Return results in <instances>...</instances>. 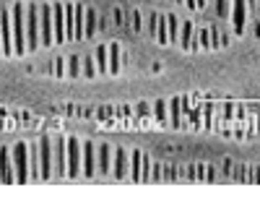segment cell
Listing matches in <instances>:
<instances>
[{
  "label": "cell",
  "mask_w": 260,
  "mask_h": 198,
  "mask_svg": "<svg viewBox=\"0 0 260 198\" xmlns=\"http://www.w3.org/2000/svg\"><path fill=\"white\" fill-rule=\"evenodd\" d=\"M13 42H16V55H24L29 50L26 45V3L24 0H16L13 8Z\"/></svg>",
  "instance_id": "obj_1"
},
{
  "label": "cell",
  "mask_w": 260,
  "mask_h": 198,
  "mask_svg": "<svg viewBox=\"0 0 260 198\" xmlns=\"http://www.w3.org/2000/svg\"><path fill=\"white\" fill-rule=\"evenodd\" d=\"M26 45L29 50L42 47V18H39V3L26 6Z\"/></svg>",
  "instance_id": "obj_2"
},
{
  "label": "cell",
  "mask_w": 260,
  "mask_h": 198,
  "mask_svg": "<svg viewBox=\"0 0 260 198\" xmlns=\"http://www.w3.org/2000/svg\"><path fill=\"white\" fill-rule=\"evenodd\" d=\"M13 164H16V183H29L31 180V164H29V146L18 141L13 149Z\"/></svg>",
  "instance_id": "obj_3"
},
{
  "label": "cell",
  "mask_w": 260,
  "mask_h": 198,
  "mask_svg": "<svg viewBox=\"0 0 260 198\" xmlns=\"http://www.w3.org/2000/svg\"><path fill=\"white\" fill-rule=\"evenodd\" d=\"M39 18H42V47H50L55 45V21L50 3H39Z\"/></svg>",
  "instance_id": "obj_4"
},
{
  "label": "cell",
  "mask_w": 260,
  "mask_h": 198,
  "mask_svg": "<svg viewBox=\"0 0 260 198\" xmlns=\"http://www.w3.org/2000/svg\"><path fill=\"white\" fill-rule=\"evenodd\" d=\"M68 175L71 178L83 175V144L78 138H68Z\"/></svg>",
  "instance_id": "obj_5"
},
{
  "label": "cell",
  "mask_w": 260,
  "mask_h": 198,
  "mask_svg": "<svg viewBox=\"0 0 260 198\" xmlns=\"http://www.w3.org/2000/svg\"><path fill=\"white\" fill-rule=\"evenodd\" d=\"M39 164H42V180H50V175H55V154L47 136L39 138Z\"/></svg>",
  "instance_id": "obj_6"
},
{
  "label": "cell",
  "mask_w": 260,
  "mask_h": 198,
  "mask_svg": "<svg viewBox=\"0 0 260 198\" xmlns=\"http://www.w3.org/2000/svg\"><path fill=\"white\" fill-rule=\"evenodd\" d=\"M0 32H3V50H6V55H16V42H13V13H8V8L0 11Z\"/></svg>",
  "instance_id": "obj_7"
},
{
  "label": "cell",
  "mask_w": 260,
  "mask_h": 198,
  "mask_svg": "<svg viewBox=\"0 0 260 198\" xmlns=\"http://www.w3.org/2000/svg\"><path fill=\"white\" fill-rule=\"evenodd\" d=\"M0 183H16L13 151H8V146H0Z\"/></svg>",
  "instance_id": "obj_8"
},
{
  "label": "cell",
  "mask_w": 260,
  "mask_h": 198,
  "mask_svg": "<svg viewBox=\"0 0 260 198\" xmlns=\"http://www.w3.org/2000/svg\"><path fill=\"white\" fill-rule=\"evenodd\" d=\"M55 178H68V141H55Z\"/></svg>",
  "instance_id": "obj_9"
},
{
  "label": "cell",
  "mask_w": 260,
  "mask_h": 198,
  "mask_svg": "<svg viewBox=\"0 0 260 198\" xmlns=\"http://www.w3.org/2000/svg\"><path fill=\"white\" fill-rule=\"evenodd\" d=\"M52 21H55V45L68 42V32H65V3H52Z\"/></svg>",
  "instance_id": "obj_10"
},
{
  "label": "cell",
  "mask_w": 260,
  "mask_h": 198,
  "mask_svg": "<svg viewBox=\"0 0 260 198\" xmlns=\"http://www.w3.org/2000/svg\"><path fill=\"white\" fill-rule=\"evenodd\" d=\"M247 0H232V24H234V32L240 37L245 32V21H247Z\"/></svg>",
  "instance_id": "obj_11"
},
{
  "label": "cell",
  "mask_w": 260,
  "mask_h": 198,
  "mask_svg": "<svg viewBox=\"0 0 260 198\" xmlns=\"http://www.w3.org/2000/svg\"><path fill=\"white\" fill-rule=\"evenodd\" d=\"M83 175L86 178H94L99 175V162H96V146L91 141L83 144Z\"/></svg>",
  "instance_id": "obj_12"
},
{
  "label": "cell",
  "mask_w": 260,
  "mask_h": 198,
  "mask_svg": "<svg viewBox=\"0 0 260 198\" xmlns=\"http://www.w3.org/2000/svg\"><path fill=\"white\" fill-rule=\"evenodd\" d=\"M130 169V151L122 146H115V169H112V178L115 180H125V175Z\"/></svg>",
  "instance_id": "obj_13"
},
{
  "label": "cell",
  "mask_w": 260,
  "mask_h": 198,
  "mask_svg": "<svg viewBox=\"0 0 260 198\" xmlns=\"http://www.w3.org/2000/svg\"><path fill=\"white\" fill-rule=\"evenodd\" d=\"M112 154H115V149L110 144H102L99 151H96V162H99V175L102 178L112 175Z\"/></svg>",
  "instance_id": "obj_14"
},
{
  "label": "cell",
  "mask_w": 260,
  "mask_h": 198,
  "mask_svg": "<svg viewBox=\"0 0 260 198\" xmlns=\"http://www.w3.org/2000/svg\"><path fill=\"white\" fill-rule=\"evenodd\" d=\"M169 123L175 128L185 125V112H182V97H172L169 99Z\"/></svg>",
  "instance_id": "obj_15"
},
{
  "label": "cell",
  "mask_w": 260,
  "mask_h": 198,
  "mask_svg": "<svg viewBox=\"0 0 260 198\" xmlns=\"http://www.w3.org/2000/svg\"><path fill=\"white\" fill-rule=\"evenodd\" d=\"M141 172H143V151L133 149V154H130V180L141 183Z\"/></svg>",
  "instance_id": "obj_16"
},
{
  "label": "cell",
  "mask_w": 260,
  "mask_h": 198,
  "mask_svg": "<svg viewBox=\"0 0 260 198\" xmlns=\"http://www.w3.org/2000/svg\"><path fill=\"white\" fill-rule=\"evenodd\" d=\"M73 24H76L73 39H83V37H86V8H83L81 3H76V16H73Z\"/></svg>",
  "instance_id": "obj_17"
},
{
  "label": "cell",
  "mask_w": 260,
  "mask_h": 198,
  "mask_svg": "<svg viewBox=\"0 0 260 198\" xmlns=\"http://www.w3.org/2000/svg\"><path fill=\"white\" fill-rule=\"evenodd\" d=\"M94 60H96V68L102 73H110V45H99L94 50Z\"/></svg>",
  "instance_id": "obj_18"
},
{
  "label": "cell",
  "mask_w": 260,
  "mask_h": 198,
  "mask_svg": "<svg viewBox=\"0 0 260 198\" xmlns=\"http://www.w3.org/2000/svg\"><path fill=\"white\" fill-rule=\"evenodd\" d=\"M195 26H192V21H185L182 29H180V47L182 50H192V42H195Z\"/></svg>",
  "instance_id": "obj_19"
},
{
  "label": "cell",
  "mask_w": 260,
  "mask_h": 198,
  "mask_svg": "<svg viewBox=\"0 0 260 198\" xmlns=\"http://www.w3.org/2000/svg\"><path fill=\"white\" fill-rule=\"evenodd\" d=\"M68 78H83V58L81 55H71V60H68Z\"/></svg>",
  "instance_id": "obj_20"
},
{
  "label": "cell",
  "mask_w": 260,
  "mask_h": 198,
  "mask_svg": "<svg viewBox=\"0 0 260 198\" xmlns=\"http://www.w3.org/2000/svg\"><path fill=\"white\" fill-rule=\"evenodd\" d=\"M167 24H169V42H177L180 45V29H182L180 18L175 13H167Z\"/></svg>",
  "instance_id": "obj_21"
},
{
  "label": "cell",
  "mask_w": 260,
  "mask_h": 198,
  "mask_svg": "<svg viewBox=\"0 0 260 198\" xmlns=\"http://www.w3.org/2000/svg\"><path fill=\"white\" fill-rule=\"evenodd\" d=\"M120 55H122L120 45H117V42H112V45H110V73L112 76L120 73Z\"/></svg>",
  "instance_id": "obj_22"
},
{
  "label": "cell",
  "mask_w": 260,
  "mask_h": 198,
  "mask_svg": "<svg viewBox=\"0 0 260 198\" xmlns=\"http://www.w3.org/2000/svg\"><path fill=\"white\" fill-rule=\"evenodd\" d=\"M156 42H159V45H169V24H167V16H159V26H156Z\"/></svg>",
  "instance_id": "obj_23"
},
{
  "label": "cell",
  "mask_w": 260,
  "mask_h": 198,
  "mask_svg": "<svg viewBox=\"0 0 260 198\" xmlns=\"http://www.w3.org/2000/svg\"><path fill=\"white\" fill-rule=\"evenodd\" d=\"M167 109H169V102H164V99H156V102H154V115H156L159 123H169Z\"/></svg>",
  "instance_id": "obj_24"
},
{
  "label": "cell",
  "mask_w": 260,
  "mask_h": 198,
  "mask_svg": "<svg viewBox=\"0 0 260 198\" xmlns=\"http://www.w3.org/2000/svg\"><path fill=\"white\" fill-rule=\"evenodd\" d=\"M94 34H96V11L86 8V37H94Z\"/></svg>",
  "instance_id": "obj_25"
},
{
  "label": "cell",
  "mask_w": 260,
  "mask_h": 198,
  "mask_svg": "<svg viewBox=\"0 0 260 198\" xmlns=\"http://www.w3.org/2000/svg\"><path fill=\"white\" fill-rule=\"evenodd\" d=\"M52 76H55V78H65V76H68V60L57 58V60L52 63Z\"/></svg>",
  "instance_id": "obj_26"
},
{
  "label": "cell",
  "mask_w": 260,
  "mask_h": 198,
  "mask_svg": "<svg viewBox=\"0 0 260 198\" xmlns=\"http://www.w3.org/2000/svg\"><path fill=\"white\" fill-rule=\"evenodd\" d=\"M94 76H96V60H91V55H83V78Z\"/></svg>",
  "instance_id": "obj_27"
},
{
  "label": "cell",
  "mask_w": 260,
  "mask_h": 198,
  "mask_svg": "<svg viewBox=\"0 0 260 198\" xmlns=\"http://www.w3.org/2000/svg\"><path fill=\"white\" fill-rule=\"evenodd\" d=\"M216 16H219V18L232 16V11H229V0H216Z\"/></svg>",
  "instance_id": "obj_28"
},
{
  "label": "cell",
  "mask_w": 260,
  "mask_h": 198,
  "mask_svg": "<svg viewBox=\"0 0 260 198\" xmlns=\"http://www.w3.org/2000/svg\"><path fill=\"white\" fill-rule=\"evenodd\" d=\"M198 42H201V47H211V29H198Z\"/></svg>",
  "instance_id": "obj_29"
},
{
  "label": "cell",
  "mask_w": 260,
  "mask_h": 198,
  "mask_svg": "<svg viewBox=\"0 0 260 198\" xmlns=\"http://www.w3.org/2000/svg\"><path fill=\"white\" fill-rule=\"evenodd\" d=\"M211 118H213V104L206 102L203 104V128H211Z\"/></svg>",
  "instance_id": "obj_30"
},
{
  "label": "cell",
  "mask_w": 260,
  "mask_h": 198,
  "mask_svg": "<svg viewBox=\"0 0 260 198\" xmlns=\"http://www.w3.org/2000/svg\"><path fill=\"white\" fill-rule=\"evenodd\" d=\"M151 180H154V183H161V180H164V175H161V164H159V162L154 164V169H151Z\"/></svg>",
  "instance_id": "obj_31"
},
{
  "label": "cell",
  "mask_w": 260,
  "mask_h": 198,
  "mask_svg": "<svg viewBox=\"0 0 260 198\" xmlns=\"http://www.w3.org/2000/svg\"><path fill=\"white\" fill-rule=\"evenodd\" d=\"M130 16H133V29H136V32H141V29H143V21H141V11H133Z\"/></svg>",
  "instance_id": "obj_32"
},
{
  "label": "cell",
  "mask_w": 260,
  "mask_h": 198,
  "mask_svg": "<svg viewBox=\"0 0 260 198\" xmlns=\"http://www.w3.org/2000/svg\"><path fill=\"white\" fill-rule=\"evenodd\" d=\"M136 112H138V115H151V107H148L146 102H141V104H136Z\"/></svg>",
  "instance_id": "obj_33"
},
{
  "label": "cell",
  "mask_w": 260,
  "mask_h": 198,
  "mask_svg": "<svg viewBox=\"0 0 260 198\" xmlns=\"http://www.w3.org/2000/svg\"><path fill=\"white\" fill-rule=\"evenodd\" d=\"M195 178L206 183V167H203V164H198V169H195Z\"/></svg>",
  "instance_id": "obj_34"
},
{
  "label": "cell",
  "mask_w": 260,
  "mask_h": 198,
  "mask_svg": "<svg viewBox=\"0 0 260 198\" xmlns=\"http://www.w3.org/2000/svg\"><path fill=\"white\" fill-rule=\"evenodd\" d=\"M164 180H175V169H172V167H167V172H164Z\"/></svg>",
  "instance_id": "obj_35"
},
{
  "label": "cell",
  "mask_w": 260,
  "mask_h": 198,
  "mask_svg": "<svg viewBox=\"0 0 260 198\" xmlns=\"http://www.w3.org/2000/svg\"><path fill=\"white\" fill-rule=\"evenodd\" d=\"M112 13H115V21H117V24H122V8H115Z\"/></svg>",
  "instance_id": "obj_36"
},
{
  "label": "cell",
  "mask_w": 260,
  "mask_h": 198,
  "mask_svg": "<svg viewBox=\"0 0 260 198\" xmlns=\"http://www.w3.org/2000/svg\"><path fill=\"white\" fill-rule=\"evenodd\" d=\"M187 3V8H198V0H185Z\"/></svg>",
  "instance_id": "obj_37"
},
{
  "label": "cell",
  "mask_w": 260,
  "mask_h": 198,
  "mask_svg": "<svg viewBox=\"0 0 260 198\" xmlns=\"http://www.w3.org/2000/svg\"><path fill=\"white\" fill-rule=\"evenodd\" d=\"M0 55H6V50H3V32H0Z\"/></svg>",
  "instance_id": "obj_38"
},
{
  "label": "cell",
  "mask_w": 260,
  "mask_h": 198,
  "mask_svg": "<svg viewBox=\"0 0 260 198\" xmlns=\"http://www.w3.org/2000/svg\"><path fill=\"white\" fill-rule=\"evenodd\" d=\"M206 6V0H198V8H203Z\"/></svg>",
  "instance_id": "obj_39"
}]
</instances>
